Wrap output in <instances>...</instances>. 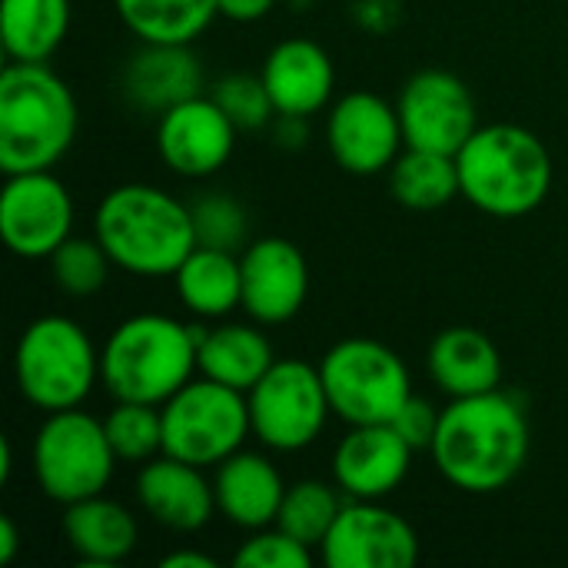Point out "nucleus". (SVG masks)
<instances>
[{"instance_id":"c9c22d12","label":"nucleus","mask_w":568,"mask_h":568,"mask_svg":"<svg viewBox=\"0 0 568 568\" xmlns=\"http://www.w3.org/2000/svg\"><path fill=\"white\" fill-rule=\"evenodd\" d=\"M276 0H220V17L233 23H256L273 10Z\"/></svg>"},{"instance_id":"9d476101","label":"nucleus","mask_w":568,"mask_h":568,"mask_svg":"<svg viewBox=\"0 0 568 568\" xmlns=\"http://www.w3.org/2000/svg\"><path fill=\"white\" fill-rule=\"evenodd\" d=\"M246 403L253 436L270 453H300L313 446L333 416L320 366H310L306 359H276L246 393Z\"/></svg>"},{"instance_id":"a878e982","label":"nucleus","mask_w":568,"mask_h":568,"mask_svg":"<svg viewBox=\"0 0 568 568\" xmlns=\"http://www.w3.org/2000/svg\"><path fill=\"white\" fill-rule=\"evenodd\" d=\"M70 0H3L0 40L13 63H47L67 40Z\"/></svg>"},{"instance_id":"6e6552de","label":"nucleus","mask_w":568,"mask_h":568,"mask_svg":"<svg viewBox=\"0 0 568 568\" xmlns=\"http://www.w3.org/2000/svg\"><path fill=\"white\" fill-rule=\"evenodd\" d=\"M320 376L333 416L346 426L393 423L413 396V376L396 349L369 336H349L326 349Z\"/></svg>"},{"instance_id":"b1692460","label":"nucleus","mask_w":568,"mask_h":568,"mask_svg":"<svg viewBox=\"0 0 568 568\" xmlns=\"http://www.w3.org/2000/svg\"><path fill=\"white\" fill-rule=\"evenodd\" d=\"M196 363H200V376L250 393L276 363V356L260 323H220L210 329L200 326Z\"/></svg>"},{"instance_id":"f257e3e1","label":"nucleus","mask_w":568,"mask_h":568,"mask_svg":"<svg viewBox=\"0 0 568 568\" xmlns=\"http://www.w3.org/2000/svg\"><path fill=\"white\" fill-rule=\"evenodd\" d=\"M529 449V416L503 389L449 399L429 446L443 479L473 496L506 489L523 473Z\"/></svg>"},{"instance_id":"e433bc0d","label":"nucleus","mask_w":568,"mask_h":568,"mask_svg":"<svg viewBox=\"0 0 568 568\" xmlns=\"http://www.w3.org/2000/svg\"><path fill=\"white\" fill-rule=\"evenodd\" d=\"M306 120L310 116H283V113H276V120H273L276 143L286 146V150H300L306 143Z\"/></svg>"},{"instance_id":"1a4fd4ad","label":"nucleus","mask_w":568,"mask_h":568,"mask_svg":"<svg viewBox=\"0 0 568 568\" xmlns=\"http://www.w3.org/2000/svg\"><path fill=\"white\" fill-rule=\"evenodd\" d=\"M163 453L200 469H216L253 436L246 393L193 376L163 406Z\"/></svg>"},{"instance_id":"aec40b11","label":"nucleus","mask_w":568,"mask_h":568,"mask_svg":"<svg viewBox=\"0 0 568 568\" xmlns=\"http://www.w3.org/2000/svg\"><path fill=\"white\" fill-rule=\"evenodd\" d=\"M120 87L130 106L160 116L203 93V63L190 43H140L123 67Z\"/></svg>"},{"instance_id":"7c9ffc66","label":"nucleus","mask_w":568,"mask_h":568,"mask_svg":"<svg viewBox=\"0 0 568 568\" xmlns=\"http://www.w3.org/2000/svg\"><path fill=\"white\" fill-rule=\"evenodd\" d=\"M47 263H50V276L57 290L73 300L97 296L106 286L110 270H113V260L97 236H67L47 256Z\"/></svg>"},{"instance_id":"cd10ccee","label":"nucleus","mask_w":568,"mask_h":568,"mask_svg":"<svg viewBox=\"0 0 568 568\" xmlns=\"http://www.w3.org/2000/svg\"><path fill=\"white\" fill-rule=\"evenodd\" d=\"M140 43H193L216 17L220 0H113Z\"/></svg>"},{"instance_id":"2f4dec72","label":"nucleus","mask_w":568,"mask_h":568,"mask_svg":"<svg viewBox=\"0 0 568 568\" xmlns=\"http://www.w3.org/2000/svg\"><path fill=\"white\" fill-rule=\"evenodd\" d=\"M190 213H193L196 246L243 253L246 233H250V216L240 200H233L230 193H203L196 203H190Z\"/></svg>"},{"instance_id":"412c9836","label":"nucleus","mask_w":568,"mask_h":568,"mask_svg":"<svg viewBox=\"0 0 568 568\" xmlns=\"http://www.w3.org/2000/svg\"><path fill=\"white\" fill-rule=\"evenodd\" d=\"M213 496H216V513L230 526L243 532H256L276 526L286 483L270 456L240 449L213 469Z\"/></svg>"},{"instance_id":"4468645a","label":"nucleus","mask_w":568,"mask_h":568,"mask_svg":"<svg viewBox=\"0 0 568 568\" xmlns=\"http://www.w3.org/2000/svg\"><path fill=\"white\" fill-rule=\"evenodd\" d=\"M320 556L329 568H413L419 562V536L396 509L346 499Z\"/></svg>"},{"instance_id":"20e7f679","label":"nucleus","mask_w":568,"mask_h":568,"mask_svg":"<svg viewBox=\"0 0 568 568\" xmlns=\"http://www.w3.org/2000/svg\"><path fill=\"white\" fill-rule=\"evenodd\" d=\"M463 200L486 216L519 220L539 210L552 190L546 143L519 123H486L456 153Z\"/></svg>"},{"instance_id":"72a5a7b5","label":"nucleus","mask_w":568,"mask_h":568,"mask_svg":"<svg viewBox=\"0 0 568 568\" xmlns=\"http://www.w3.org/2000/svg\"><path fill=\"white\" fill-rule=\"evenodd\" d=\"M233 566L243 568H310L313 546L300 542L280 526H266L250 532V539L236 549Z\"/></svg>"},{"instance_id":"393cba45","label":"nucleus","mask_w":568,"mask_h":568,"mask_svg":"<svg viewBox=\"0 0 568 568\" xmlns=\"http://www.w3.org/2000/svg\"><path fill=\"white\" fill-rule=\"evenodd\" d=\"M180 303L200 320H223L233 310H243V273L240 253L196 246L180 270L173 273Z\"/></svg>"},{"instance_id":"5701e85b","label":"nucleus","mask_w":568,"mask_h":568,"mask_svg":"<svg viewBox=\"0 0 568 568\" xmlns=\"http://www.w3.org/2000/svg\"><path fill=\"white\" fill-rule=\"evenodd\" d=\"M426 363H429L433 383L449 399L503 389V356H499V346L486 333H479L473 326H449V329H443L433 339Z\"/></svg>"},{"instance_id":"f3484780","label":"nucleus","mask_w":568,"mask_h":568,"mask_svg":"<svg viewBox=\"0 0 568 568\" xmlns=\"http://www.w3.org/2000/svg\"><path fill=\"white\" fill-rule=\"evenodd\" d=\"M416 449L389 426H349L333 449V483L346 499H389L409 476Z\"/></svg>"},{"instance_id":"a211bd4d","label":"nucleus","mask_w":568,"mask_h":568,"mask_svg":"<svg viewBox=\"0 0 568 568\" xmlns=\"http://www.w3.org/2000/svg\"><path fill=\"white\" fill-rule=\"evenodd\" d=\"M133 493L140 509L170 532H200L216 513L213 479H206V469L166 453L140 466Z\"/></svg>"},{"instance_id":"423d86ee","label":"nucleus","mask_w":568,"mask_h":568,"mask_svg":"<svg viewBox=\"0 0 568 568\" xmlns=\"http://www.w3.org/2000/svg\"><path fill=\"white\" fill-rule=\"evenodd\" d=\"M13 376L20 396L40 413L77 409L100 383V349L77 320L47 313L20 333Z\"/></svg>"},{"instance_id":"4c0bfd02","label":"nucleus","mask_w":568,"mask_h":568,"mask_svg":"<svg viewBox=\"0 0 568 568\" xmlns=\"http://www.w3.org/2000/svg\"><path fill=\"white\" fill-rule=\"evenodd\" d=\"M20 552V529L10 516H0V566H10Z\"/></svg>"},{"instance_id":"6ab92c4d","label":"nucleus","mask_w":568,"mask_h":568,"mask_svg":"<svg viewBox=\"0 0 568 568\" xmlns=\"http://www.w3.org/2000/svg\"><path fill=\"white\" fill-rule=\"evenodd\" d=\"M260 77L270 90L276 113L283 116H313L333 103V90H336L333 57L310 37L280 40L266 53Z\"/></svg>"},{"instance_id":"58836bf2","label":"nucleus","mask_w":568,"mask_h":568,"mask_svg":"<svg viewBox=\"0 0 568 568\" xmlns=\"http://www.w3.org/2000/svg\"><path fill=\"white\" fill-rule=\"evenodd\" d=\"M163 566L166 568H216V559L213 556H206V552H193V549H180V552H170L166 559H163Z\"/></svg>"},{"instance_id":"2eb2a0df","label":"nucleus","mask_w":568,"mask_h":568,"mask_svg":"<svg viewBox=\"0 0 568 568\" xmlns=\"http://www.w3.org/2000/svg\"><path fill=\"white\" fill-rule=\"evenodd\" d=\"M236 133L223 106L210 93H200L156 116V153L176 176L206 180L230 163Z\"/></svg>"},{"instance_id":"f8f14e48","label":"nucleus","mask_w":568,"mask_h":568,"mask_svg":"<svg viewBox=\"0 0 568 568\" xmlns=\"http://www.w3.org/2000/svg\"><path fill=\"white\" fill-rule=\"evenodd\" d=\"M326 146L336 166L349 176L389 173L396 156L406 150L396 103L373 90L343 93L326 113Z\"/></svg>"},{"instance_id":"dca6fc26","label":"nucleus","mask_w":568,"mask_h":568,"mask_svg":"<svg viewBox=\"0 0 568 568\" xmlns=\"http://www.w3.org/2000/svg\"><path fill=\"white\" fill-rule=\"evenodd\" d=\"M243 313L260 326L296 320L310 296V263L286 236H260L240 253Z\"/></svg>"},{"instance_id":"4be33fe9","label":"nucleus","mask_w":568,"mask_h":568,"mask_svg":"<svg viewBox=\"0 0 568 568\" xmlns=\"http://www.w3.org/2000/svg\"><path fill=\"white\" fill-rule=\"evenodd\" d=\"M63 539L83 566L110 568L133 556L140 526L123 503L100 493L63 506Z\"/></svg>"},{"instance_id":"473e14b6","label":"nucleus","mask_w":568,"mask_h":568,"mask_svg":"<svg viewBox=\"0 0 568 568\" xmlns=\"http://www.w3.org/2000/svg\"><path fill=\"white\" fill-rule=\"evenodd\" d=\"M210 97L223 106L240 133L263 130L276 120V106L260 73H226L223 80H216Z\"/></svg>"},{"instance_id":"ea45409f","label":"nucleus","mask_w":568,"mask_h":568,"mask_svg":"<svg viewBox=\"0 0 568 568\" xmlns=\"http://www.w3.org/2000/svg\"><path fill=\"white\" fill-rule=\"evenodd\" d=\"M10 469H13V443L10 436L0 439V483H10Z\"/></svg>"},{"instance_id":"f03ea898","label":"nucleus","mask_w":568,"mask_h":568,"mask_svg":"<svg viewBox=\"0 0 568 568\" xmlns=\"http://www.w3.org/2000/svg\"><path fill=\"white\" fill-rule=\"evenodd\" d=\"M93 236L116 270L143 280L173 276L196 250L190 203L153 183H123L103 193L93 210Z\"/></svg>"},{"instance_id":"0eeeda50","label":"nucleus","mask_w":568,"mask_h":568,"mask_svg":"<svg viewBox=\"0 0 568 568\" xmlns=\"http://www.w3.org/2000/svg\"><path fill=\"white\" fill-rule=\"evenodd\" d=\"M116 466L120 459L106 439L103 419L80 406L43 413L33 436V479L50 503L70 506L106 493Z\"/></svg>"},{"instance_id":"c756f323","label":"nucleus","mask_w":568,"mask_h":568,"mask_svg":"<svg viewBox=\"0 0 568 568\" xmlns=\"http://www.w3.org/2000/svg\"><path fill=\"white\" fill-rule=\"evenodd\" d=\"M106 439L120 463L143 466L163 453V413L150 403L113 399V409L103 416Z\"/></svg>"},{"instance_id":"c85d7f7f","label":"nucleus","mask_w":568,"mask_h":568,"mask_svg":"<svg viewBox=\"0 0 568 568\" xmlns=\"http://www.w3.org/2000/svg\"><path fill=\"white\" fill-rule=\"evenodd\" d=\"M346 496L336 483H323V479H300L293 486H286L276 526L286 529L290 536H296L300 542L320 549L336 523V516L343 513Z\"/></svg>"},{"instance_id":"7ed1b4c3","label":"nucleus","mask_w":568,"mask_h":568,"mask_svg":"<svg viewBox=\"0 0 568 568\" xmlns=\"http://www.w3.org/2000/svg\"><path fill=\"white\" fill-rule=\"evenodd\" d=\"M80 130L77 97L47 63H7L0 73V170H53Z\"/></svg>"},{"instance_id":"bb28decb","label":"nucleus","mask_w":568,"mask_h":568,"mask_svg":"<svg viewBox=\"0 0 568 568\" xmlns=\"http://www.w3.org/2000/svg\"><path fill=\"white\" fill-rule=\"evenodd\" d=\"M389 193L399 206L416 213H433L449 206L456 196H463L456 156L406 146L389 166Z\"/></svg>"},{"instance_id":"ddd939ff","label":"nucleus","mask_w":568,"mask_h":568,"mask_svg":"<svg viewBox=\"0 0 568 568\" xmlns=\"http://www.w3.org/2000/svg\"><path fill=\"white\" fill-rule=\"evenodd\" d=\"M0 236L20 260H47L73 236L70 190L50 173H10L0 190Z\"/></svg>"},{"instance_id":"f704fd0d","label":"nucleus","mask_w":568,"mask_h":568,"mask_svg":"<svg viewBox=\"0 0 568 568\" xmlns=\"http://www.w3.org/2000/svg\"><path fill=\"white\" fill-rule=\"evenodd\" d=\"M439 416H443V409H436L429 399H423V396H409L406 399V406L393 416V429L416 449V453H423V449H429L433 446V439H436V429H439Z\"/></svg>"},{"instance_id":"9b49d317","label":"nucleus","mask_w":568,"mask_h":568,"mask_svg":"<svg viewBox=\"0 0 568 568\" xmlns=\"http://www.w3.org/2000/svg\"><path fill=\"white\" fill-rule=\"evenodd\" d=\"M406 146L456 156L479 130L473 90L449 70L413 73L396 97Z\"/></svg>"},{"instance_id":"39448f33","label":"nucleus","mask_w":568,"mask_h":568,"mask_svg":"<svg viewBox=\"0 0 568 568\" xmlns=\"http://www.w3.org/2000/svg\"><path fill=\"white\" fill-rule=\"evenodd\" d=\"M200 326L166 313H136L113 326L100 349V383L113 399L163 406L196 373Z\"/></svg>"}]
</instances>
